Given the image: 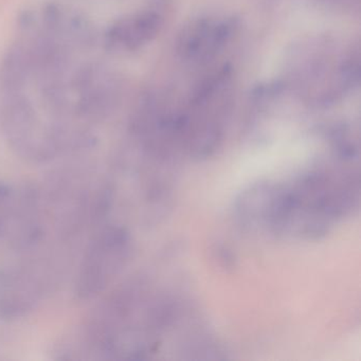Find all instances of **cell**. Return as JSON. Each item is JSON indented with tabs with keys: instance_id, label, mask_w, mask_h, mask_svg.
Instances as JSON below:
<instances>
[{
	"instance_id": "obj_1",
	"label": "cell",
	"mask_w": 361,
	"mask_h": 361,
	"mask_svg": "<svg viewBox=\"0 0 361 361\" xmlns=\"http://www.w3.org/2000/svg\"><path fill=\"white\" fill-rule=\"evenodd\" d=\"M0 62V130L27 159L90 142L92 126L115 111L121 84L92 56L99 35L78 10L44 3L20 13Z\"/></svg>"
},
{
	"instance_id": "obj_2",
	"label": "cell",
	"mask_w": 361,
	"mask_h": 361,
	"mask_svg": "<svg viewBox=\"0 0 361 361\" xmlns=\"http://www.w3.org/2000/svg\"><path fill=\"white\" fill-rule=\"evenodd\" d=\"M326 161L288 180H264L247 188L242 216L249 231L293 240H319L360 200L358 155L329 149Z\"/></svg>"
},
{
	"instance_id": "obj_3",
	"label": "cell",
	"mask_w": 361,
	"mask_h": 361,
	"mask_svg": "<svg viewBox=\"0 0 361 361\" xmlns=\"http://www.w3.org/2000/svg\"><path fill=\"white\" fill-rule=\"evenodd\" d=\"M169 287L142 276L124 284L102 306L73 353L101 358L145 359L178 329L185 306Z\"/></svg>"
},
{
	"instance_id": "obj_4",
	"label": "cell",
	"mask_w": 361,
	"mask_h": 361,
	"mask_svg": "<svg viewBox=\"0 0 361 361\" xmlns=\"http://www.w3.org/2000/svg\"><path fill=\"white\" fill-rule=\"evenodd\" d=\"M233 107V69L223 65L211 71L180 105L177 123L183 159L212 157L225 140Z\"/></svg>"
},
{
	"instance_id": "obj_5",
	"label": "cell",
	"mask_w": 361,
	"mask_h": 361,
	"mask_svg": "<svg viewBox=\"0 0 361 361\" xmlns=\"http://www.w3.org/2000/svg\"><path fill=\"white\" fill-rule=\"evenodd\" d=\"M358 48L339 51L329 41L310 44V51L293 69L291 83L308 104L329 106L359 84Z\"/></svg>"
},
{
	"instance_id": "obj_6",
	"label": "cell",
	"mask_w": 361,
	"mask_h": 361,
	"mask_svg": "<svg viewBox=\"0 0 361 361\" xmlns=\"http://www.w3.org/2000/svg\"><path fill=\"white\" fill-rule=\"evenodd\" d=\"M133 253V240L126 228L111 225L101 230L88 245L75 281L81 300L96 298L126 267Z\"/></svg>"
},
{
	"instance_id": "obj_7",
	"label": "cell",
	"mask_w": 361,
	"mask_h": 361,
	"mask_svg": "<svg viewBox=\"0 0 361 361\" xmlns=\"http://www.w3.org/2000/svg\"><path fill=\"white\" fill-rule=\"evenodd\" d=\"M236 28V20L232 18H198L179 35L177 54L190 65L208 64L229 43Z\"/></svg>"
},
{
	"instance_id": "obj_8",
	"label": "cell",
	"mask_w": 361,
	"mask_h": 361,
	"mask_svg": "<svg viewBox=\"0 0 361 361\" xmlns=\"http://www.w3.org/2000/svg\"><path fill=\"white\" fill-rule=\"evenodd\" d=\"M164 18L156 10H142L114 20L105 29L101 44L105 51L128 54L138 51L156 39Z\"/></svg>"
},
{
	"instance_id": "obj_9",
	"label": "cell",
	"mask_w": 361,
	"mask_h": 361,
	"mask_svg": "<svg viewBox=\"0 0 361 361\" xmlns=\"http://www.w3.org/2000/svg\"><path fill=\"white\" fill-rule=\"evenodd\" d=\"M329 1L337 6H341L342 8H348V9H353L355 5L359 4V0H329Z\"/></svg>"
}]
</instances>
